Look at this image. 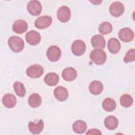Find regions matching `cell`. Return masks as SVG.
<instances>
[{
  "instance_id": "obj_1",
  "label": "cell",
  "mask_w": 135,
  "mask_h": 135,
  "mask_svg": "<svg viewBox=\"0 0 135 135\" xmlns=\"http://www.w3.org/2000/svg\"><path fill=\"white\" fill-rule=\"evenodd\" d=\"M8 45L11 50L16 53L22 51L24 47L23 40L17 36H11L8 40Z\"/></svg>"
},
{
  "instance_id": "obj_2",
  "label": "cell",
  "mask_w": 135,
  "mask_h": 135,
  "mask_svg": "<svg viewBox=\"0 0 135 135\" xmlns=\"http://www.w3.org/2000/svg\"><path fill=\"white\" fill-rule=\"evenodd\" d=\"M90 58L95 64L102 65L106 61L107 55L103 50L95 49L90 52Z\"/></svg>"
},
{
  "instance_id": "obj_3",
  "label": "cell",
  "mask_w": 135,
  "mask_h": 135,
  "mask_svg": "<svg viewBox=\"0 0 135 135\" xmlns=\"http://www.w3.org/2000/svg\"><path fill=\"white\" fill-rule=\"evenodd\" d=\"M86 50L85 43L81 40L74 41L71 45V51L73 54L76 56L83 55Z\"/></svg>"
},
{
  "instance_id": "obj_4",
  "label": "cell",
  "mask_w": 135,
  "mask_h": 135,
  "mask_svg": "<svg viewBox=\"0 0 135 135\" xmlns=\"http://www.w3.org/2000/svg\"><path fill=\"white\" fill-rule=\"evenodd\" d=\"M46 56L49 61L51 62H56L61 57V49L56 45L50 46L46 52Z\"/></svg>"
},
{
  "instance_id": "obj_5",
  "label": "cell",
  "mask_w": 135,
  "mask_h": 135,
  "mask_svg": "<svg viewBox=\"0 0 135 135\" xmlns=\"http://www.w3.org/2000/svg\"><path fill=\"white\" fill-rule=\"evenodd\" d=\"M44 73L43 68L39 64H33L29 66L26 70L28 76L32 78H37L42 75Z\"/></svg>"
},
{
  "instance_id": "obj_6",
  "label": "cell",
  "mask_w": 135,
  "mask_h": 135,
  "mask_svg": "<svg viewBox=\"0 0 135 135\" xmlns=\"http://www.w3.org/2000/svg\"><path fill=\"white\" fill-rule=\"evenodd\" d=\"M52 23V18L48 15H44L38 17L35 22V27L40 30L49 27Z\"/></svg>"
},
{
  "instance_id": "obj_7",
  "label": "cell",
  "mask_w": 135,
  "mask_h": 135,
  "mask_svg": "<svg viewBox=\"0 0 135 135\" xmlns=\"http://www.w3.org/2000/svg\"><path fill=\"white\" fill-rule=\"evenodd\" d=\"M70 9L66 6H62L60 7L57 11V19L62 23L68 22L71 18Z\"/></svg>"
},
{
  "instance_id": "obj_8",
  "label": "cell",
  "mask_w": 135,
  "mask_h": 135,
  "mask_svg": "<svg viewBox=\"0 0 135 135\" xmlns=\"http://www.w3.org/2000/svg\"><path fill=\"white\" fill-rule=\"evenodd\" d=\"M119 38L124 42H129L134 38L133 31L129 27H124L121 29L118 33Z\"/></svg>"
},
{
  "instance_id": "obj_9",
  "label": "cell",
  "mask_w": 135,
  "mask_h": 135,
  "mask_svg": "<svg viewBox=\"0 0 135 135\" xmlns=\"http://www.w3.org/2000/svg\"><path fill=\"white\" fill-rule=\"evenodd\" d=\"M110 14L114 17H119L124 11V6L123 4L118 1L113 2L109 8Z\"/></svg>"
},
{
  "instance_id": "obj_10",
  "label": "cell",
  "mask_w": 135,
  "mask_h": 135,
  "mask_svg": "<svg viewBox=\"0 0 135 135\" xmlns=\"http://www.w3.org/2000/svg\"><path fill=\"white\" fill-rule=\"evenodd\" d=\"M27 9L28 13L34 16H37L41 14L42 5L37 1H31L28 3Z\"/></svg>"
},
{
  "instance_id": "obj_11",
  "label": "cell",
  "mask_w": 135,
  "mask_h": 135,
  "mask_svg": "<svg viewBox=\"0 0 135 135\" xmlns=\"http://www.w3.org/2000/svg\"><path fill=\"white\" fill-rule=\"evenodd\" d=\"M26 42L31 45H36L40 43L41 36L39 33L35 31H30L25 36Z\"/></svg>"
},
{
  "instance_id": "obj_12",
  "label": "cell",
  "mask_w": 135,
  "mask_h": 135,
  "mask_svg": "<svg viewBox=\"0 0 135 135\" xmlns=\"http://www.w3.org/2000/svg\"><path fill=\"white\" fill-rule=\"evenodd\" d=\"M28 28V24L23 20H17L15 21L12 26L13 31L17 34H22L25 32Z\"/></svg>"
},
{
  "instance_id": "obj_13",
  "label": "cell",
  "mask_w": 135,
  "mask_h": 135,
  "mask_svg": "<svg viewBox=\"0 0 135 135\" xmlns=\"http://www.w3.org/2000/svg\"><path fill=\"white\" fill-rule=\"evenodd\" d=\"M54 95L58 101H64L68 98V91L65 87L59 86L54 89Z\"/></svg>"
},
{
  "instance_id": "obj_14",
  "label": "cell",
  "mask_w": 135,
  "mask_h": 135,
  "mask_svg": "<svg viewBox=\"0 0 135 135\" xmlns=\"http://www.w3.org/2000/svg\"><path fill=\"white\" fill-rule=\"evenodd\" d=\"M29 131L34 134L40 133L44 128V122L43 120H39L36 122L30 121L28 124Z\"/></svg>"
},
{
  "instance_id": "obj_15",
  "label": "cell",
  "mask_w": 135,
  "mask_h": 135,
  "mask_svg": "<svg viewBox=\"0 0 135 135\" xmlns=\"http://www.w3.org/2000/svg\"><path fill=\"white\" fill-rule=\"evenodd\" d=\"M92 47L96 49H103L105 46V41L104 37L99 34L95 35L92 36L91 40Z\"/></svg>"
},
{
  "instance_id": "obj_16",
  "label": "cell",
  "mask_w": 135,
  "mask_h": 135,
  "mask_svg": "<svg viewBox=\"0 0 135 135\" xmlns=\"http://www.w3.org/2000/svg\"><path fill=\"white\" fill-rule=\"evenodd\" d=\"M62 76L64 80L66 81H72L76 78L77 72L76 70L73 68L68 67L63 70Z\"/></svg>"
},
{
  "instance_id": "obj_17",
  "label": "cell",
  "mask_w": 135,
  "mask_h": 135,
  "mask_svg": "<svg viewBox=\"0 0 135 135\" xmlns=\"http://www.w3.org/2000/svg\"><path fill=\"white\" fill-rule=\"evenodd\" d=\"M2 103L7 108H12L16 103V98L14 95L10 93L5 94L2 99Z\"/></svg>"
},
{
  "instance_id": "obj_18",
  "label": "cell",
  "mask_w": 135,
  "mask_h": 135,
  "mask_svg": "<svg viewBox=\"0 0 135 135\" xmlns=\"http://www.w3.org/2000/svg\"><path fill=\"white\" fill-rule=\"evenodd\" d=\"M108 48L112 54H117L120 50L121 44L116 38H111L108 41Z\"/></svg>"
},
{
  "instance_id": "obj_19",
  "label": "cell",
  "mask_w": 135,
  "mask_h": 135,
  "mask_svg": "<svg viewBox=\"0 0 135 135\" xmlns=\"http://www.w3.org/2000/svg\"><path fill=\"white\" fill-rule=\"evenodd\" d=\"M118 120L113 115H109L106 117L104 121L105 127L110 130H115L118 126Z\"/></svg>"
},
{
  "instance_id": "obj_20",
  "label": "cell",
  "mask_w": 135,
  "mask_h": 135,
  "mask_svg": "<svg viewBox=\"0 0 135 135\" xmlns=\"http://www.w3.org/2000/svg\"><path fill=\"white\" fill-rule=\"evenodd\" d=\"M89 91L93 95H99L103 91V86L99 81H92L89 85Z\"/></svg>"
},
{
  "instance_id": "obj_21",
  "label": "cell",
  "mask_w": 135,
  "mask_h": 135,
  "mask_svg": "<svg viewBox=\"0 0 135 135\" xmlns=\"http://www.w3.org/2000/svg\"><path fill=\"white\" fill-rule=\"evenodd\" d=\"M44 82L49 86L56 85L59 81V76L56 73L50 72L44 77Z\"/></svg>"
},
{
  "instance_id": "obj_22",
  "label": "cell",
  "mask_w": 135,
  "mask_h": 135,
  "mask_svg": "<svg viewBox=\"0 0 135 135\" xmlns=\"http://www.w3.org/2000/svg\"><path fill=\"white\" fill-rule=\"evenodd\" d=\"M72 129L74 132L78 134H81L86 131L87 129V125L84 121L79 120L73 123Z\"/></svg>"
},
{
  "instance_id": "obj_23",
  "label": "cell",
  "mask_w": 135,
  "mask_h": 135,
  "mask_svg": "<svg viewBox=\"0 0 135 135\" xmlns=\"http://www.w3.org/2000/svg\"><path fill=\"white\" fill-rule=\"evenodd\" d=\"M42 103L41 96L37 93L32 94L28 99V105L32 108L38 107Z\"/></svg>"
},
{
  "instance_id": "obj_24",
  "label": "cell",
  "mask_w": 135,
  "mask_h": 135,
  "mask_svg": "<svg viewBox=\"0 0 135 135\" xmlns=\"http://www.w3.org/2000/svg\"><path fill=\"white\" fill-rule=\"evenodd\" d=\"M103 109L107 112H111L116 108V102L114 99L108 98L105 99L102 102Z\"/></svg>"
},
{
  "instance_id": "obj_25",
  "label": "cell",
  "mask_w": 135,
  "mask_h": 135,
  "mask_svg": "<svg viewBox=\"0 0 135 135\" xmlns=\"http://www.w3.org/2000/svg\"><path fill=\"white\" fill-rule=\"evenodd\" d=\"M13 87L17 95L22 98L25 96L26 94V90L22 83L19 81H16L14 83Z\"/></svg>"
},
{
  "instance_id": "obj_26",
  "label": "cell",
  "mask_w": 135,
  "mask_h": 135,
  "mask_svg": "<svg viewBox=\"0 0 135 135\" xmlns=\"http://www.w3.org/2000/svg\"><path fill=\"white\" fill-rule=\"evenodd\" d=\"M120 102L122 107L124 108H129L132 105L133 99L130 94H124L120 97Z\"/></svg>"
},
{
  "instance_id": "obj_27",
  "label": "cell",
  "mask_w": 135,
  "mask_h": 135,
  "mask_svg": "<svg viewBox=\"0 0 135 135\" xmlns=\"http://www.w3.org/2000/svg\"><path fill=\"white\" fill-rule=\"evenodd\" d=\"M99 31L100 33L105 35L111 33L112 31V26L111 23L108 22H104L100 24Z\"/></svg>"
},
{
  "instance_id": "obj_28",
  "label": "cell",
  "mask_w": 135,
  "mask_h": 135,
  "mask_svg": "<svg viewBox=\"0 0 135 135\" xmlns=\"http://www.w3.org/2000/svg\"><path fill=\"white\" fill-rule=\"evenodd\" d=\"M135 60V50L134 49H130L126 53L124 58L123 61L126 63H129L134 61Z\"/></svg>"
},
{
  "instance_id": "obj_29",
  "label": "cell",
  "mask_w": 135,
  "mask_h": 135,
  "mask_svg": "<svg viewBox=\"0 0 135 135\" xmlns=\"http://www.w3.org/2000/svg\"><path fill=\"white\" fill-rule=\"evenodd\" d=\"M102 133L99 129H90L86 133V134H101Z\"/></svg>"
},
{
  "instance_id": "obj_30",
  "label": "cell",
  "mask_w": 135,
  "mask_h": 135,
  "mask_svg": "<svg viewBox=\"0 0 135 135\" xmlns=\"http://www.w3.org/2000/svg\"><path fill=\"white\" fill-rule=\"evenodd\" d=\"M90 2H91V3H95V2L96 3L95 4V5H99V4H100V3L102 2V1H98H98H97H97H93V2H92V1H90Z\"/></svg>"
}]
</instances>
